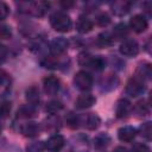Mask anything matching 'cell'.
<instances>
[{
	"label": "cell",
	"mask_w": 152,
	"mask_h": 152,
	"mask_svg": "<svg viewBox=\"0 0 152 152\" xmlns=\"http://www.w3.org/2000/svg\"><path fill=\"white\" fill-rule=\"evenodd\" d=\"M6 57H7V49L2 43H0V65L6 61Z\"/></svg>",
	"instance_id": "obj_40"
},
{
	"label": "cell",
	"mask_w": 152,
	"mask_h": 152,
	"mask_svg": "<svg viewBox=\"0 0 152 152\" xmlns=\"http://www.w3.org/2000/svg\"><path fill=\"white\" fill-rule=\"evenodd\" d=\"M147 26H148V23L144 14H135L129 20V27L137 33L144 32L147 28Z\"/></svg>",
	"instance_id": "obj_8"
},
{
	"label": "cell",
	"mask_w": 152,
	"mask_h": 152,
	"mask_svg": "<svg viewBox=\"0 0 152 152\" xmlns=\"http://www.w3.org/2000/svg\"><path fill=\"white\" fill-rule=\"evenodd\" d=\"M132 109V103L127 99H120L115 106V115L120 119L126 118Z\"/></svg>",
	"instance_id": "obj_14"
},
{
	"label": "cell",
	"mask_w": 152,
	"mask_h": 152,
	"mask_svg": "<svg viewBox=\"0 0 152 152\" xmlns=\"http://www.w3.org/2000/svg\"><path fill=\"white\" fill-rule=\"evenodd\" d=\"M11 77L5 71H0V96L6 95L11 89Z\"/></svg>",
	"instance_id": "obj_22"
},
{
	"label": "cell",
	"mask_w": 152,
	"mask_h": 152,
	"mask_svg": "<svg viewBox=\"0 0 152 152\" xmlns=\"http://www.w3.org/2000/svg\"><path fill=\"white\" fill-rule=\"evenodd\" d=\"M116 84H118V78L115 77V76H113V75H109L104 81H103V89L104 90H112V89H114L115 87H116Z\"/></svg>",
	"instance_id": "obj_34"
},
{
	"label": "cell",
	"mask_w": 152,
	"mask_h": 152,
	"mask_svg": "<svg viewBox=\"0 0 152 152\" xmlns=\"http://www.w3.org/2000/svg\"><path fill=\"white\" fill-rule=\"evenodd\" d=\"M134 110L137 114H139L140 116H145L150 113V106L148 103L145 101V100H140L139 102L135 103V107H134Z\"/></svg>",
	"instance_id": "obj_28"
},
{
	"label": "cell",
	"mask_w": 152,
	"mask_h": 152,
	"mask_svg": "<svg viewBox=\"0 0 152 152\" xmlns=\"http://www.w3.org/2000/svg\"><path fill=\"white\" fill-rule=\"evenodd\" d=\"M127 34H128V27H127V25L125 23H120V24H118L114 27L113 33H112V37H113L114 40L115 39L116 40H121V39L126 38Z\"/></svg>",
	"instance_id": "obj_23"
},
{
	"label": "cell",
	"mask_w": 152,
	"mask_h": 152,
	"mask_svg": "<svg viewBox=\"0 0 152 152\" xmlns=\"http://www.w3.org/2000/svg\"><path fill=\"white\" fill-rule=\"evenodd\" d=\"M11 36H12L11 27L8 25H1L0 26V37L4 39H8Z\"/></svg>",
	"instance_id": "obj_39"
},
{
	"label": "cell",
	"mask_w": 152,
	"mask_h": 152,
	"mask_svg": "<svg viewBox=\"0 0 152 152\" xmlns=\"http://www.w3.org/2000/svg\"><path fill=\"white\" fill-rule=\"evenodd\" d=\"M114 152H128V150L125 148V147H122V146H118V147L114 150Z\"/></svg>",
	"instance_id": "obj_42"
},
{
	"label": "cell",
	"mask_w": 152,
	"mask_h": 152,
	"mask_svg": "<svg viewBox=\"0 0 152 152\" xmlns=\"http://www.w3.org/2000/svg\"><path fill=\"white\" fill-rule=\"evenodd\" d=\"M93 21L86 17V15H80L77 21H76V30L80 32V33H88L93 30Z\"/></svg>",
	"instance_id": "obj_15"
},
{
	"label": "cell",
	"mask_w": 152,
	"mask_h": 152,
	"mask_svg": "<svg viewBox=\"0 0 152 152\" xmlns=\"http://www.w3.org/2000/svg\"><path fill=\"white\" fill-rule=\"evenodd\" d=\"M50 24L55 31L61 32V33L70 31L72 26L71 18L69 17V14H66L63 11H57L52 13L50 17Z\"/></svg>",
	"instance_id": "obj_1"
},
{
	"label": "cell",
	"mask_w": 152,
	"mask_h": 152,
	"mask_svg": "<svg viewBox=\"0 0 152 152\" xmlns=\"http://www.w3.org/2000/svg\"><path fill=\"white\" fill-rule=\"evenodd\" d=\"M151 76H152V68H151V64L144 63V64H140V65L137 68L135 77H138L139 80L146 81V80H150Z\"/></svg>",
	"instance_id": "obj_19"
},
{
	"label": "cell",
	"mask_w": 152,
	"mask_h": 152,
	"mask_svg": "<svg viewBox=\"0 0 152 152\" xmlns=\"http://www.w3.org/2000/svg\"><path fill=\"white\" fill-rule=\"evenodd\" d=\"M59 87H61L59 78H57L53 75L46 76L43 80V89L46 95H56L59 90Z\"/></svg>",
	"instance_id": "obj_6"
},
{
	"label": "cell",
	"mask_w": 152,
	"mask_h": 152,
	"mask_svg": "<svg viewBox=\"0 0 152 152\" xmlns=\"http://www.w3.org/2000/svg\"><path fill=\"white\" fill-rule=\"evenodd\" d=\"M62 109H63V103L61 101H57V100H52V101L48 102L46 103V107H45L46 113L50 114V115H56Z\"/></svg>",
	"instance_id": "obj_25"
},
{
	"label": "cell",
	"mask_w": 152,
	"mask_h": 152,
	"mask_svg": "<svg viewBox=\"0 0 152 152\" xmlns=\"http://www.w3.org/2000/svg\"><path fill=\"white\" fill-rule=\"evenodd\" d=\"M139 131H140V134H141L146 140H151V138H152V124H151L150 121L144 122V124L140 126Z\"/></svg>",
	"instance_id": "obj_30"
},
{
	"label": "cell",
	"mask_w": 152,
	"mask_h": 152,
	"mask_svg": "<svg viewBox=\"0 0 152 152\" xmlns=\"http://www.w3.org/2000/svg\"><path fill=\"white\" fill-rule=\"evenodd\" d=\"M36 114H37L36 106H32V104H24L17 110V116L23 119H31L36 116Z\"/></svg>",
	"instance_id": "obj_20"
},
{
	"label": "cell",
	"mask_w": 152,
	"mask_h": 152,
	"mask_svg": "<svg viewBox=\"0 0 152 152\" xmlns=\"http://www.w3.org/2000/svg\"><path fill=\"white\" fill-rule=\"evenodd\" d=\"M110 142V137L107 133H100L94 138V147L97 151L104 150Z\"/></svg>",
	"instance_id": "obj_21"
},
{
	"label": "cell",
	"mask_w": 152,
	"mask_h": 152,
	"mask_svg": "<svg viewBox=\"0 0 152 152\" xmlns=\"http://www.w3.org/2000/svg\"><path fill=\"white\" fill-rule=\"evenodd\" d=\"M146 5H147V6H151L152 4H151V2H146ZM150 10H151L150 7H148V8H146V12H148V14H150Z\"/></svg>",
	"instance_id": "obj_43"
},
{
	"label": "cell",
	"mask_w": 152,
	"mask_h": 152,
	"mask_svg": "<svg viewBox=\"0 0 152 152\" xmlns=\"http://www.w3.org/2000/svg\"><path fill=\"white\" fill-rule=\"evenodd\" d=\"M145 91V84H144V81L139 80L138 77H132L127 84H126V93L132 96V97H137L139 95H142Z\"/></svg>",
	"instance_id": "obj_4"
},
{
	"label": "cell",
	"mask_w": 152,
	"mask_h": 152,
	"mask_svg": "<svg viewBox=\"0 0 152 152\" xmlns=\"http://www.w3.org/2000/svg\"><path fill=\"white\" fill-rule=\"evenodd\" d=\"M66 124L70 128H77L81 124L80 122V116L70 112L69 114H66Z\"/></svg>",
	"instance_id": "obj_32"
},
{
	"label": "cell",
	"mask_w": 152,
	"mask_h": 152,
	"mask_svg": "<svg viewBox=\"0 0 152 152\" xmlns=\"http://www.w3.org/2000/svg\"><path fill=\"white\" fill-rule=\"evenodd\" d=\"M20 132L23 133L24 137L34 138V137H37V135L39 134V132H40V126H39L37 122H33V121L25 122V124L21 125Z\"/></svg>",
	"instance_id": "obj_13"
},
{
	"label": "cell",
	"mask_w": 152,
	"mask_h": 152,
	"mask_svg": "<svg viewBox=\"0 0 152 152\" xmlns=\"http://www.w3.org/2000/svg\"><path fill=\"white\" fill-rule=\"evenodd\" d=\"M96 23H97L99 26L104 27V26H107V25L110 23V17H109L106 12H102V13H100V14L96 17Z\"/></svg>",
	"instance_id": "obj_36"
},
{
	"label": "cell",
	"mask_w": 152,
	"mask_h": 152,
	"mask_svg": "<svg viewBox=\"0 0 152 152\" xmlns=\"http://www.w3.org/2000/svg\"><path fill=\"white\" fill-rule=\"evenodd\" d=\"M80 122L83 124V127H86L87 129L94 131V129H96V128L100 126L101 119H100V116H99L97 114H95V113H88V114H86V115L82 116V118L80 116Z\"/></svg>",
	"instance_id": "obj_9"
},
{
	"label": "cell",
	"mask_w": 152,
	"mask_h": 152,
	"mask_svg": "<svg viewBox=\"0 0 152 152\" xmlns=\"http://www.w3.org/2000/svg\"><path fill=\"white\" fill-rule=\"evenodd\" d=\"M0 124H1V122H0ZM1 128H2V126H1V125H0V131H1Z\"/></svg>",
	"instance_id": "obj_44"
},
{
	"label": "cell",
	"mask_w": 152,
	"mask_h": 152,
	"mask_svg": "<svg viewBox=\"0 0 152 152\" xmlns=\"http://www.w3.org/2000/svg\"><path fill=\"white\" fill-rule=\"evenodd\" d=\"M11 102L8 101H1L0 102V119H5L10 115L11 113Z\"/></svg>",
	"instance_id": "obj_35"
},
{
	"label": "cell",
	"mask_w": 152,
	"mask_h": 152,
	"mask_svg": "<svg viewBox=\"0 0 152 152\" xmlns=\"http://www.w3.org/2000/svg\"><path fill=\"white\" fill-rule=\"evenodd\" d=\"M129 7H131V2H127V1H115V2L112 4V12L115 15L122 17L126 13H128Z\"/></svg>",
	"instance_id": "obj_18"
},
{
	"label": "cell",
	"mask_w": 152,
	"mask_h": 152,
	"mask_svg": "<svg viewBox=\"0 0 152 152\" xmlns=\"http://www.w3.org/2000/svg\"><path fill=\"white\" fill-rule=\"evenodd\" d=\"M96 43L100 48H107V46H110L114 43V39H113V37L109 32H102L97 36Z\"/></svg>",
	"instance_id": "obj_24"
},
{
	"label": "cell",
	"mask_w": 152,
	"mask_h": 152,
	"mask_svg": "<svg viewBox=\"0 0 152 152\" xmlns=\"http://www.w3.org/2000/svg\"><path fill=\"white\" fill-rule=\"evenodd\" d=\"M42 66H44L45 69H57L59 63L56 58V56L51 55V56H45L42 61H40Z\"/></svg>",
	"instance_id": "obj_26"
},
{
	"label": "cell",
	"mask_w": 152,
	"mask_h": 152,
	"mask_svg": "<svg viewBox=\"0 0 152 152\" xmlns=\"http://www.w3.org/2000/svg\"><path fill=\"white\" fill-rule=\"evenodd\" d=\"M68 46H69L68 39L63 38V37H57V38L51 40V43H50V51L52 52L53 56H58V55L63 53L64 51H66Z\"/></svg>",
	"instance_id": "obj_10"
},
{
	"label": "cell",
	"mask_w": 152,
	"mask_h": 152,
	"mask_svg": "<svg viewBox=\"0 0 152 152\" xmlns=\"http://www.w3.org/2000/svg\"><path fill=\"white\" fill-rule=\"evenodd\" d=\"M25 97H26V101L30 104L37 106L39 103V101H40V93H39L38 87L32 86V87L27 88L26 91H25Z\"/></svg>",
	"instance_id": "obj_17"
},
{
	"label": "cell",
	"mask_w": 152,
	"mask_h": 152,
	"mask_svg": "<svg viewBox=\"0 0 152 152\" xmlns=\"http://www.w3.org/2000/svg\"><path fill=\"white\" fill-rule=\"evenodd\" d=\"M45 150V144L43 141H33L30 142L26 147L27 152H43Z\"/></svg>",
	"instance_id": "obj_33"
},
{
	"label": "cell",
	"mask_w": 152,
	"mask_h": 152,
	"mask_svg": "<svg viewBox=\"0 0 152 152\" xmlns=\"http://www.w3.org/2000/svg\"><path fill=\"white\" fill-rule=\"evenodd\" d=\"M137 133H138V131L133 126H124V127L119 128L118 138L122 142H129V141H132L135 138Z\"/></svg>",
	"instance_id": "obj_12"
},
{
	"label": "cell",
	"mask_w": 152,
	"mask_h": 152,
	"mask_svg": "<svg viewBox=\"0 0 152 152\" xmlns=\"http://www.w3.org/2000/svg\"><path fill=\"white\" fill-rule=\"evenodd\" d=\"M61 5H62L64 8H69V7L74 6V2H72V1H62Z\"/></svg>",
	"instance_id": "obj_41"
},
{
	"label": "cell",
	"mask_w": 152,
	"mask_h": 152,
	"mask_svg": "<svg viewBox=\"0 0 152 152\" xmlns=\"http://www.w3.org/2000/svg\"><path fill=\"white\" fill-rule=\"evenodd\" d=\"M72 151L74 152H89V144L88 138L83 134H80L75 138L72 142Z\"/></svg>",
	"instance_id": "obj_16"
},
{
	"label": "cell",
	"mask_w": 152,
	"mask_h": 152,
	"mask_svg": "<svg viewBox=\"0 0 152 152\" xmlns=\"http://www.w3.org/2000/svg\"><path fill=\"white\" fill-rule=\"evenodd\" d=\"M95 102H96L95 96H93V95L89 94V93H83V94H81V95L76 99L75 106H76V108H78V109H87V108H90L91 106H94Z\"/></svg>",
	"instance_id": "obj_11"
},
{
	"label": "cell",
	"mask_w": 152,
	"mask_h": 152,
	"mask_svg": "<svg viewBox=\"0 0 152 152\" xmlns=\"http://www.w3.org/2000/svg\"><path fill=\"white\" fill-rule=\"evenodd\" d=\"M44 144H45V148L49 152H59L65 145V139L61 134H53Z\"/></svg>",
	"instance_id": "obj_7"
},
{
	"label": "cell",
	"mask_w": 152,
	"mask_h": 152,
	"mask_svg": "<svg viewBox=\"0 0 152 152\" xmlns=\"http://www.w3.org/2000/svg\"><path fill=\"white\" fill-rule=\"evenodd\" d=\"M10 14V7L6 2L0 1V20H4L8 17Z\"/></svg>",
	"instance_id": "obj_38"
},
{
	"label": "cell",
	"mask_w": 152,
	"mask_h": 152,
	"mask_svg": "<svg viewBox=\"0 0 152 152\" xmlns=\"http://www.w3.org/2000/svg\"><path fill=\"white\" fill-rule=\"evenodd\" d=\"M21 6H25V12L33 15V17H43L49 8V2L46 1H31V2H23Z\"/></svg>",
	"instance_id": "obj_3"
},
{
	"label": "cell",
	"mask_w": 152,
	"mask_h": 152,
	"mask_svg": "<svg viewBox=\"0 0 152 152\" xmlns=\"http://www.w3.org/2000/svg\"><path fill=\"white\" fill-rule=\"evenodd\" d=\"M119 51L126 57H134L139 53V44L134 39H125L120 44Z\"/></svg>",
	"instance_id": "obj_5"
},
{
	"label": "cell",
	"mask_w": 152,
	"mask_h": 152,
	"mask_svg": "<svg viewBox=\"0 0 152 152\" xmlns=\"http://www.w3.org/2000/svg\"><path fill=\"white\" fill-rule=\"evenodd\" d=\"M93 82H94L93 76L86 70H81V71L76 72L75 76H74V84L81 91L90 90L91 87H93Z\"/></svg>",
	"instance_id": "obj_2"
},
{
	"label": "cell",
	"mask_w": 152,
	"mask_h": 152,
	"mask_svg": "<svg viewBox=\"0 0 152 152\" xmlns=\"http://www.w3.org/2000/svg\"><path fill=\"white\" fill-rule=\"evenodd\" d=\"M45 128L49 129V131H52V132H56L59 127H61V124H59V119L56 118L55 115H50L49 119L45 120Z\"/></svg>",
	"instance_id": "obj_29"
},
{
	"label": "cell",
	"mask_w": 152,
	"mask_h": 152,
	"mask_svg": "<svg viewBox=\"0 0 152 152\" xmlns=\"http://www.w3.org/2000/svg\"><path fill=\"white\" fill-rule=\"evenodd\" d=\"M106 66V59L102 56H94L91 64H90V69L95 70V71H101L103 70Z\"/></svg>",
	"instance_id": "obj_27"
},
{
	"label": "cell",
	"mask_w": 152,
	"mask_h": 152,
	"mask_svg": "<svg viewBox=\"0 0 152 152\" xmlns=\"http://www.w3.org/2000/svg\"><path fill=\"white\" fill-rule=\"evenodd\" d=\"M131 152H150V147L146 144L142 142H137L132 146Z\"/></svg>",
	"instance_id": "obj_37"
},
{
	"label": "cell",
	"mask_w": 152,
	"mask_h": 152,
	"mask_svg": "<svg viewBox=\"0 0 152 152\" xmlns=\"http://www.w3.org/2000/svg\"><path fill=\"white\" fill-rule=\"evenodd\" d=\"M93 55H90L89 52H82L78 55V64L82 65V66H87V68H90V64H91V61H93Z\"/></svg>",
	"instance_id": "obj_31"
}]
</instances>
